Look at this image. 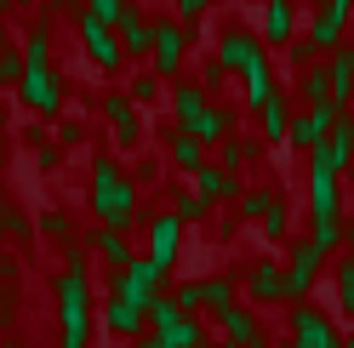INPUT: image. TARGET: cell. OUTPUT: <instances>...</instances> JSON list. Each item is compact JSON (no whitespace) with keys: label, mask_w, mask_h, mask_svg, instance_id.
I'll return each instance as SVG.
<instances>
[{"label":"cell","mask_w":354,"mask_h":348,"mask_svg":"<svg viewBox=\"0 0 354 348\" xmlns=\"http://www.w3.org/2000/svg\"><path fill=\"white\" fill-rule=\"evenodd\" d=\"M63 325H69L63 348H86V280L80 274H63Z\"/></svg>","instance_id":"obj_1"},{"label":"cell","mask_w":354,"mask_h":348,"mask_svg":"<svg viewBox=\"0 0 354 348\" xmlns=\"http://www.w3.org/2000/svg\"><path fill=\"white\" fill-rule=\"evenodd\" d=\"M292 342H297V348H337V331H331L326 314L297 309V320H292Z\"/></svg>","instance_id":"obj_2"},{"label":"cell","mask_w":354,"mask_h":348,"mask_svg":"<svg viewBox=\"0 0 354 348\" xmlns=\"http://www.w3.org/2000/svg\"><path fill=\"white\" fill-rule=\"evenodd\" d=\"M320 246H297V257H292V269H286V297H303L308 286H315V269H320Z\"/></svg>","instance_id":"obj_3"},{"label":"cell","mask_w":354,"mask_h":348,"mask_svg":"<svg viewBox=\"0 0 354 348\" xmlns=\"http://www.w3.org/2000/svg\"><path fill=\"white\" fill-rule=\"evenodd\" d=\"M109 331H120V337H138L143 331V302H131L115 291V302H109Z\"/></svg>","instance_id":"obj_4"},{"label":"cell","mask_w":354,"mask_h":348,"mask_svg":"<svg viewBox=\"0 0 354 348\" xmlns=\"http://www.w3.org/2000/svg\"><path fill=\"white\" fill-rule=\"evenodd\" d=\"M160 337H166V348H201V325L189 314H177L171 325H160Z\"/></svg>","instance_id":"obj_5"},{"label":"cell","mask_w":354,"mask_h":348,"mask_svg":"<svg viewBox=\"0 0 354 348\" xmlns=\"http://www.w3.org/2000/svg\"><path fill=\"white\" fill-rule=\"evenodd\" d=\"M217 320H223V331H229V342H234V348L257 337V320H252L246 309H223V314H217Z\"/></svg>","instance_id":"obj_6"},{"label":"cell","mask_w":354,"mask_h":348,"mask_svg":"<svg viewBox=\"0 0 354 348\" xmlns=\"http://www.w3.org/2000/svg\"><path fill=\"white\" fill-rule=\"evenodd\" d=\"M252 291H257L263 302H274V297H286V274H280L274 263H263V269L252 274Z\"/></svg>","instance_id":"obj_7"},{"label":"cell","mask_w":354,"mask_h":348,"mask_svg":"<svg viewBox=\"0 0 354 348\" xmlns=\"http://www.w3.org/2000/svg\"><path fill=\"white\" fill-rule=\"evenodd\" d=\"M171 251H177V223H171V217H166V223H154V257H149V263H171Z\"/></svg>","instance_id":"obj_8"},{"label":"cell","mask_w":354,"mask_h":348,"mask_svg":"<svg viewBox=\"0 0 354 348\" xmlns=\"http://www.w3.org/2000/svg\"><path fill=\"white\" fill-rule=\"evenodd\" d=\"M206 302H212V314H223V309H234V286H229V280H206Z\"/></svg>","instance_id":"obj_9"},{"label":"cell","mask_w":354,"mask_h":348,"mask_svg":"<svg viewBox=\"0 0 354 348\" xmlns=\"http://www.w3.org/2000/svg\"><path fill=\"white\" fill-rule=\"evenodd\" d=\"M171 302H177L183 314H194V309L206 302V291H201V286H177V297H171Z\"/></svg>","instance_id":"obj_10"},{"label":"cell","mask_w":354,"mask_h":348,"mask_svg":"<svg viewBox=\"0 0 354 348\" xmlns=\"http://www.w3.org/2000/svg\"><path fill=\"white\" fill-rule=\"evenodd\" d=\"M103 257H109V263H115V269H126V263H131V257H126V246L115 240V234H103Z\"/></svg>","instance_id":"obj_11"},{"label":"cell","mask_w":354,"mask_h":348,"mask_svg":"<svg viewBox=\"0 0 354 348\" xmlns=\"http://www.w3.org/2000/svg\"><path fill=\"white\" fill-rule=\"evenodd\" d=\"M337 291H343V309L354 314V263H348V269L337 274Z\"/></svg>","instance_id":"obj_12"},{"label":"cell","mask_w":354,"mask_h":348,"mask_svg":"<svg viewBox=\"0 0 354 348\" xmlns=\"http://www.w3.org/2000/svg\"><path fill=\"white\" fill-rule=\"evenodd\" d=\"M138 348H166V337H143V342H138Z\"/></svg>","instance_id":"obj_13"},{"label":"cell","mask_w":354,"mask_h":348,"mask_svg":"<svg viewBox=\"0 0 354 348\" xmlns=\"http://www.w3.org/2000/svg\"><path fill=\"white\" fill-rule=\"evenodd\" d=\"M240 348H269V342H263V331H257V337H252V342H240Z\"/></svg>","instance_id":"obj_14"},{"label":"cell","mask_w":354,"mask_h":348,"mask_svg":"<svg viewBox=\"0 0 354 348\" xmlns=\"http://www.w3.org/2000/svg\"><path fill=\"white\" fill-rule=\"evenodd\" d=\"M286 348H297V342H286Z\"/></svg>","instance_id":"obj_15"},{"label":"cell","mask_w":354,"mask_h":348,"mask_svg":"<svg viewBox=\"0 0 354 348\" xmlns=\"http://www.w3.org/2000/svg\"><path fill=\"white\" fill-rule=\"evenodd\" d=\"M229 348H234V342H229Z\"/></svg>","instance_id":"obj_16"}]
</instances>
